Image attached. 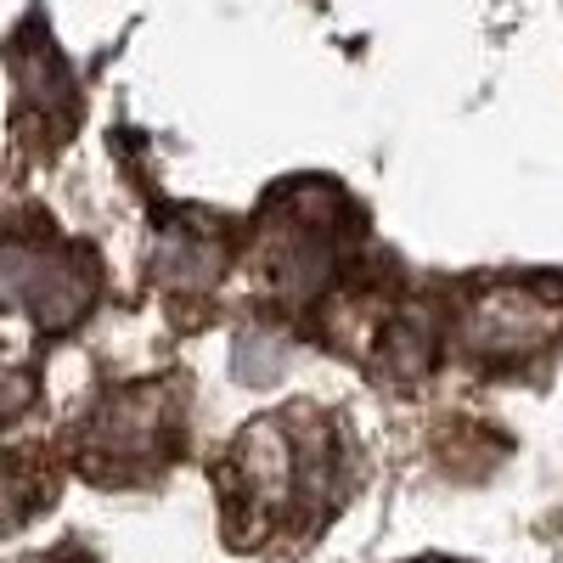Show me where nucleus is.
Returning <instances> with one entry per match:
<instances>
[{
  "label": "nucleus",
  "mask_w": 563,
  "mask_h": 563,
  "mask_svg": "<svg viewBox=\"0 0 563 563\" xmlns=\"http://www.w3.org/2000/svg\"><path fill=\"white\" fill-rule=\"evenodd\" d=\"M40 563H97L90 552H79V547H57V552H45Z\"/></svg>",
  "instance_id": "20e7f679"
},
{
  "label": "nucleus",
  "mask_w": 563,
  "mask_h": 563,
  "mask_svg": "<svg viewBox=\"0 0 563 563\" xmlns=\"http://www.w3.org/2000/svg\"><path fill=\"white\" fill-rule=\"evenodd\" d=\"M417 563H451V558H417Z\"/></svg>",
  "instance_id": "39448f33"
},
{
  "label": "nucleus",
  "mask_w": 563,
  "mask_h": 563,
  "mask_svg": "<svg viewBox=\"0 0 563 563\" xmlns=\"http://www.w3.org/2000/svg\"><path fill=\"white\" fill-rule=\"evenodd\" d=\"M186 451V384H113L74 429V467L108 490L147 485Z\"/></svg>",
  "instance_id": "f03ea898"
},
{
  "label": "nucleus",
  "mask_w": 563,
  "mask_h": 563,
  "mask_svg": "<svg viewBox=\"0 0 563 563\" xmlns=\"http://www.w3.org/2000/svg\"><path fill=\"white\" fill-rule=\"evenodd\" d=\"M7 288H12V305L34 316L40 333H68L97 305V260L74 243H57L52 231H40V238L12 231Z\"/></svg>",
  "instance_id": "7ed1b4c3"
},
{
  "label": "nucleus",
  "mask_w": 563,
  "mask_h": 563,
  "mask_svg": "<svg viewBox=\"0 0 563 563\" xmlns=\"http://www.w3.org/2000/svg\"><path fill=\"white\" fill-rule=\"evenodd\" d=\"M355 479V451L333 411H265L249 429H238V440L214 467L220 536L243 552L288 558L339 519Z\"/></svg>",
  "instance_id": "f257e3e1"
}]
</instances>
